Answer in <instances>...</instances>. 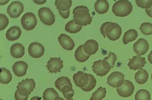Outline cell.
Returning a JSON list of instances; mask_svg holds the SVG:
<instances>
[{
    "mask_svg": "<svg viewBox=\"0 0 152 100\" xmlns=\"http://www.w3.org/2000/svg\"><path fill=\"white\" fill-rule=\"evenodd\" d=\"M72 5L71 0H56L55 6L58 12H67L70 10Z\"/></svg>",
    "mask_w": 152,
    "mask_h": 100,
    "instance_id": "25",
    "label": "cell"
},
{
    "mask_svg": "<svg viewBox=\"0 0 152 100\" xmlns=\"http://www.w3.org/2000/svg\"><path fill=\"white\" fill-rule=\"evenodd\" d=\"M46 67L50 73L60 72L64 67L63 61L60 58H51L48 62Z\"/></svg>",
    "mask_w": 152,
    "mask_h": 100,
    "instance_id": "12",
    "label": "cell"
},
{
    "mask_svg": "<svg viewBox=\"0 0 152 100\" xmlns=\"http://www.w3.org/2000/svg\"><path fill=\"white\" fill-rule=\"evenodd\" d=\"M10 54L12 58L19 59L25 55V47L21 43H14L10 47Z\"/></svg>",
    "mask_w": 152,
    "mask_h": 100,
    "instance_id": "18",
    "label": "cell"
},
{
    "mask_svg": "<svg viewBox=\"0 0 152 100\" xmlns=\"http://www.w3.org/2000/svg\"><path fill=\"white\" fill-rule=\"evenodd\" d=\"M38 21L35 14L32 12L25 13L21 17V24L25 30H32L37 27Z\"/></svg>",
    "mask_w": 152,
    "mask_h": 100,
    "instance_id": "6",
    "label": "cell"
},
{
    "mask_svg": "<svg viewBox=\"0 0 152 100\" xmlns=\"http://www.w3.org/2000/svg\"><path fill=\"white\" fill-rule=\"evenodd\" d=\"M36 87L35 81L33 79L23 80L18 83L17 86V91L23 96H28Z\"/></svg>",
    "mask_w": 152,
    "mask_h": 100,
    "instance_id": "4",
    "label": "cell"
},
{
    "mask_svg": "<svg viewBox=\"0 0 152 100\" xmlns=\"http://www.w3.org/2000/svg\"><path fill=\"white\" fill-rule=\"evenodd\" d=\"M135 100H150L151 95L150 92L145 89H140L135 96Z\"/></svg>",
    "mask_w": 152,
    "mask_h": 100,
    "instance_id": "33",
    "label": "cell"
},
{
    "mask_svg": "<svg viewBox=\"0 0 152 100\" xmlns=\"http://www.w3.org/2000/svg\"><path fill=\"white\" fill-rule=\"evenodd\" d=\"M64 98L66 100H73V97L75 95V91L73 89V87L70 85H66L61 89Z\"/></svg>",
    "mask_w": 152,
    "mask_h": 100,
    "instance_id": "32",
    "label": "cell"
},
{
    "mask_svg": "<svg viewBox=\"0 0 152 100\" xmlns=\"http://www.w3.org/2000/svg\"><path fill=\"white\" fill-rule=\"evenodd\" d=\"M82 29V27L76 23L74 20H72L67 22L65 26V30L67 33L71 34H76L79 33Z\"/></svg>",
    "mask_w": 152,
    "mask_h": 100,
    "instance_id": "28",
    "label": "cell"
},
{
    "mask_svg": "<svg viewBox=\"0 0 152 100\" xmlns=\"http://www.w3.org/2000/svg\"><path fill=\"white\" fill-rule=\"evenodd\" d=\"M89 81L88 85H87L86 87L82 88V90L85 92L91 91L93 89L96 87V80L95 79V78L94 77L92 74H89Z\"/></svg>",
    "mask_w": 152,
    "mask_h": 100,
    "instance_id": "35",
    "label": "cell"
},
{
    "mask_svg": "<svg viewBox=\"0 0 152 100\" xmlns=\"http://www.w3.org/2000/svg\"><path fill=\"white\" fill-rule=\"evenodd\" d=\"M9 20L5 14H0V30H5L7 27L9 25Z\"/></svg>",
    "mask_w": 152,
    "mask_h": 100,
    "instance_id": "37",
    "label": "cell"
},
{
    "mask_svg": "<svg viewBox=\"0 0 152 100\" xmlns=\"http://www.w3.org/2000/svg\"><path fill=\"white\" fill-rule=\"evenodd\" d=\"M135 91V87L132 81L125 80L124 83L121 87L117 88L118 94L123 98L130 97Z\"/></svg>",
    "mask_w": 152,
    "mask_h": 100,
    "instance_id": "9",
    "label": "cell"
},
{
    "mask_svg": "<svg viewBox=\"0 0 152 100\" xmlns=\"http://www.w3.org/2000/svg\"><path fill=\"white\" fill-rule=\"evenodd\" d=\"M21 35V30L17 26H13L9 28L6 33V38L10 41H16L20 38Z\"/></svg>",
    "mask_w": 152,
    "mask_h": 100,
    "instance_id": "19",
    "label": "cell"
},
{
    "mask_svg": "<svg viewBox=\"0 0 152 100\" xmlns=\"http://www.w3.org/2000/svg\"><path fill=\"white\" fill-rule=\"evenodd\" d=\"M14 98H15L16 100H27L28 96H21L18 93V92L16 91L15 92V94H14Z\"/></svg>",
    "mask_w": 152,
    "mask_h": 100,
    "instance_id": "38",
    "label": "cell"
},
{
    "mask_svg": "<svg viewBox=\"0 0 152 100\" xmlns=\"http://www.w3.org/2000/svg\"><path fill=\"white\" fill-rule=\"evenodd\" d=\"M149 78V74L145 69H139L135 74V80L139 85L145 84Z\"/></svg>",
    "mask_w": 152,
    "mask_h": 100,
    "instance_id": "24",
    "label": "cell"
},
{
    "mask_svg": "<svg viewBox=\"0 0 152 100\" xmlns=\"http://www.w3.org/2000/svg\"><path fill=\"white\" fill-rule=\"evenodd\" d=\"M106 96V89L102 87L97 88V90L94 92L90 100H102Z\"/></svg>",
    "mask_w": 152,
    "mask_h": 100,
    "instance_id": "31",
    "label": "cell"
},
{
    "mask_svg": "<svg viewBox=\"0 0 152 100\" xmlns=\"http://www.w3.org/2000/svg\"><path fill=\"white\" fill-rule=\"evenodd\" d=\"M133 50L138 56L144 55L149 50V43L145 39L140 38L133 44Z\"/></svg>",
    "mask_w": 152,
    "mask_h": 100,
    "instance_id": "13",
    "label": "cell"
},
{
    "mask_svg": "<svg viewBox=\"0 0 152 100\" xmlns=\"http://www.w3.org/2000/svg\"><path fill=\"white\" fill-rule=\"evenodd\" d=\"M55 84V87L58 89L60 91H61V89H62V88L64 86H66V85H70V86L73 87V85H72L69 78L65 76L60 77L58 78L56 80Z\"/></svg>",
    "mask_w": 152,
    "mask_h": 100,
    "instance_id": "29",
    "label": "cell"
},
{
    "mask_svg": "<svg viewBox=\"0 0 152 100\" xmlns=\"http://www.w3.org/2000/svg\"><path fill=\"white\" fill-rule=\"evenodd\" d=\"M31 100H41V98L38 97V96H34L31 99Z\"/></svg>",
    "mask_w": 152,
    "mask_h": 100,
    "instance_id": "42",
    "label": "cell"
},
{
    "mask_svg": "<svg viewBox=\"0 0 152 100\" xmlns=\"http://www.w3.org/2000/svg\"><path fill=\"white\" fill-rule=\"evenodd\" d=\"M148 61H149L150 63L151 64H152V51L150 52V53L149 54V55H148Z\"/></svg>",
    "mask_w": 152,
    "mask_h": 100,
    "instance_id": "41",
    "label": "cell"
},
{
    "mask_svg": "<svg viewBox=\"0 0 152 100\" xmlns=\"http://www.w3.org/2000/svg\"><path fill=\"white\" fill-rule=\"evenodd\" d=\"M59 43L64 49L67 51H73L75 48V42L70 36L65 34H61L59 36L58 38Z\"/></svg>",
    "mask_w": 152,
    "mask_h": 100,
    "instance_id": "16",
    "label": "cell"
},
{
    "mask_svg": "<svg viewBox=\"0 0 152 100\" xmlns=\"http://www.w3.org/2000/svg\"><path fill=\"white\" fill-rule=\"evenodd\" d=\"M138 33L135 29H129L126 32L122 38L123 43L127 45L128 43L135 41L138 37Z\"/></svg>",
    "mask_w": 152,
    "mask_h": 100,
    "instance_id": "27",
    "label": "cell"
},
{
    "mask_svg": "<svg viewBox=\"0 0 152 100\" xmlns=\"http://www.w3.org/2000/svg\"><path fill=\"white\" fill-rule=\"evenodd\" d=\"M38 17L42 22L46 25H53L55 23V16L48 7H42L38 10Z\"/></svg>",
    "mask_w": 152,
    "mask_h": 100,
    "instance_id": "5",
    "label": "cell"
},
{
    "mask_svg": "<svg viewBox=\"0 0 152 100\" xmlns=\"http://www.w3.org/2000/svg\"><path fill=\"white\" fill-rule=\"evenodd\" d=\"M151 81H152V74H151Z\"/></svg>",
    "mask_w": 152,
    "mask_h": 100,
    "instance_id": "44",
    "label": "cell"
},
{
    "mask_svg": "<svg viewBox=\"0 0 152 100\" xmlns=\"http://www.w3.org/2000/svg\"><path fill=\"white\" fill-rule=\"evenodd\" d=\"M140 30L144 35L150 36L152 34V23L149 22H144L140 26Z\"/></svg>",
    "mask_w": 152,
    "mask_h": 100,
    "instance_id": "34",
    "label": "cell"
},
{
    "mask_svg": "<svg viewBox=\"0 0 152 100\" xmlns=\"http://www.w3.org/2000/svg\"><path fill=\"white\" fill-rule=\"evenodd\" d=\"M125 75L118 71L112 72L107 77V83L113 88H118L124 83Z\"/></svg>",
    "mask_w": 152,
    "mask_h": 100,
    "instance_id": "7",
    "label": "cell"
},
{
    "mask_svg": "<svg viewBox=\"0 0 152 100\" xmlns=\"http://www.w3.org/2000/svg\"><path fill=\"white\" fill-rule=\"evenodd\" d=\"M146 64V59L140 56H134L132 59H130L128 66L130 69L136 70L142 69Z\"/></svg>",
    "mask_w": 152,
    "mask_h": 100,
    "instance_id": "14",
    "label": "cell"
},
{
    "mask_svg": "<svg viewBox=\"0 0 152 100\" xmlns=\"http://www.w3.org/2000/svg\"><path fill=\"white\" fill-rule=\"evenodd\" d=\"M28 68V64L23 61H19L14 63L12 65V70L14 74L18 77H22L27 74Z\"/></svg>",
    "mask_w": 152,
    "mask_h": 100,
    "instance_id": "15",
    "label": "cell"
},
{
    "mask_svg": "<svg viewBox=\"0 0 152 100\" xmlns=\"http://www.w3.org/2000/svg\"><path fill=\"white\" fill-rule=\"evenodd\" d=\"M55 100H65V99H63L62 98L60 97V96H57V97H56V99H55Z\"/></svg>",
    "mask_w": 152,
    "mask_h": 100,
    "instance_id": "43",
    "label": "cell"
},
{
    "mask_svg": "<svg viewBox=\"0 0 152 100\" xmlns=\"http://www.w3.org/2000/svg\"><path fill=\"white\" fill-rule=\"evenodd\" d=\"M145 12L148 16H150L152 18V6L150 7V9H145Z\"/></svg>",
    "mask_w": 152,
    "mask_h": 100,
    "instance_id": "40",
    "label": "cell"
},
{
    "mask_svg": "<svg viewBox=\"0 0 152 100\" xmlns=\"http://www.w3.org/2000/svg\"><path fill=\"white\" fill-rule=\"evenodd\" d=\"M110 4L106 0H98L95 3V10L99 14H104L109 10Z\"/></svg>",
    "mask_w": 152,
    "mask_h": 100,
    "instance_id": "22",
    "label": "cell"
},
{
    "mask_svg": "<svg viewBox=\"0 0 152 100\" xmlns=\"http://www.w3.org/2000/svg\"><path fill=\"white\" fill-rule=\"evenodd\" d=\"M12 80V76L9 70L6 68L0 69V83L2 85L9 84Z\"/></svg>",
    "mask_w": 152,
    "mask_h": 100,
    "instance_id": "26",
    "label": "cell"
},
{
    "mask_svg": "<svg viewBox=\"0 0 152 100\" xmlns=\"http://www.w3.org/2000/svg\"><path fill=\"white\" fill-rule=\"evenodd\" d=\"M59 14H60V16L63 17L64 19H67L69 17L70 15V10L67 12H59Z\"/></svg>",
    "mask_w": 152,
    "mask_h": 100,
    "instance_id": "39",
    "label": "cell"
},
{
    "mask_svg": "<svg viewBox=\"0 0 152 100\" xmlns=\"http://www.w3.org/2000/svg\"><path fill=\"white\" fill-rule=\"evenodd\" d=\"M24 6L20 1H13L7 7V12L11 18H18L23 12Z\"/></svg>",
    "mask_w": 152,
    "mask_h": 100,
    "instance_id": "8",
    "label": "cell"
},
{
    "mask_svg": "<svg viewBox=\"0 0 152 100\" xmlns=\"http://www.w3.org/2000/svg\"><path fill=\"white\" fill-rule=\"evenodd\" d=\"M117 57L115 53L110 52L107 57L104 58L102 60V65L105 69L110 70L113 69Z\"/></svg>",
    "mask_w": 152,
    "mask_h": 100,
    "instance_id": "20",
    "label": "cell"
},
{
    "mask_svg": "<svg viewBox=\"0 0 152 100\" xmlns=\"http://www.w3.org/2000/svg\"><path fill=\"white\" fill-rule=\"evenodd\" d=\"M99 49V43L94 40H89L84 44V51L89 56L95 54Z\"/></svg>",
    "mask_w": 152,
    "mask_h": 100,
    "instance_id": "17",
    "label": "cell"
},
{
    "mask_svg": "<svg viewBox=\"0 0 152 100\" xmlns=\"http://www.w3.org/2000/svg\"><path fill=\"white\" fill-rule=\"evenodd\" d=\"M73 18L80 26H87L92 22L93 17L88 7L83 5L76 7L73 9Z\"/></svg>",
    "mask_w": 152,
    "mask_h": 100,
    "instance_id": "2",
    "label": "cell"
},
{
    "mask_svg": "<svg viewBox=\"0 0 152 100\" xmlns=\"http://www.w3.org/2000/svg\"><path fill=\"white\" fill-rule=\"evenodd\" d=\"M28 52L32 58L38 59L44 54L45 48L39 43L33 42L28 46Z\"/></svg>",
    "mask_w": 152,
    "mask_h": 100,
    "instance_id": "10",
    "label": "cell"
},
{
    "mask_svg": "<svg viewBox=\"0 0 152 100\" xmlns=\"http://www.w3.org/2000/svg\"><path fill=\"white\" fill-rule=\"evenodd\" d=\"M100 33L104 38L107 37L111 41H117L121 36L122 28L117 23L107 21L101 25Z\"/></svg>",
    "mask_w": 152,
    "mask_h": 100,
    "instance_id": "1",
    "label": "cell"
},
{
    "mask_svg": "<svg viewBox=\"0 0 152 100\" xmlns=\"http://www.w3.org/2000/svg\"><path fill=\"white\" fill-rule=\"evenodd\" d=\"M76 60L80 63H84L89 58L90 56L88 55L84 51V45H80L75 52Z\"/></svg>",
    "mask_w": 152,
    "mask_h": 100,
    "instance_id": "23",
    "label": "cell"
},
{
    "mask_svg": "<svg viewBox=\"0 0 152 100\" xmlns=\"http://www.w3.org/2000/svg\"><path fill=\"white\" fill-rule=\"evenodd\" d=\"M93 71L97 76L103 77L109 73L110 70L105 69L102 65V60H97L93 64L92 66Z\"/></svg>",
    "mask_w": 152,
    "mask_h": 100,
    "instance_id": "21",
    "label": "cell"
},
{
    "mask_svg": "<svg viewBox=\"0 0 152 100\" xmlns=\"http://www.w3.org/2000/svg\"><path fill=\"white\" fill-rule=\"evenodd\" d=\"M58 93L53 88H46L43 93V100H55Z\"/></svg>",
    "mask_w": 152,
    "mask_h": 100,
    "instance_id": "30",
    "label": "cell"
},
{
    "mask_svg": "<svg viewBox=\"0 0 152 100\" xmlns=\"http://www.w3.org/2000/svg\"><path fill=\"white\" fill-rule=\"evenodd\" d=\"M136 4L142 9H148L152 6V0H136Z\"/></svg>",
    "mask_w": 152,
    "mask_h": 100,
    "instance_id": "36",
    "label": "cell"
},
{
    "mask_svg": "<svg viewBox=\"0 0 152 100\" xmlns=\"http://www.w3.org/2000/svg\"><path fill=\"white\" fill-rule=\"evenodd\" d=\"M73 80L77 87L83 88L88 85L89 81V74L84 72L83 71H78L73 76Z\"/></svg>",
    "mask_w": 152,
    "mask_h": 100,
    "instance_id": "11",
    "label": "cell"
},
{
    "mask_svg": "<svg viewBox=\"0 0 152 100\" xmlns=\"http://www.w3.org/2000/svg\"><path fill=\"white\" fill-rule=\"evenodd\" d=\"M133 6L129 1H117L112 7V12L116 16L124 17L129 16L132 12Z\"/></svg>",
    "mask_w": 152,
    "mask_h": 100,
    "instance_id": "3",
    "label": "cell"
}]
</instances>
